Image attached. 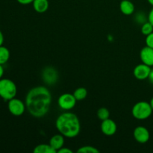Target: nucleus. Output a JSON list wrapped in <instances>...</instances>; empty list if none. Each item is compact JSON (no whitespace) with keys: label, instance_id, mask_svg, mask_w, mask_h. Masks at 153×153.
Segmentation results:
<instances>
[{"label":"nucleus","instance_id":"obj_1","mask_svg":"<svg viewBox=\"0 0 153 153\" xmlns=\"http://www.w3.org/2000/svg\"><path fill=\"white\" fill-rule=\"evenodd\" d=\"M52 94L47 88L37 86L31 88L25 97V104L28 113L36 118L44 117L49 112Z\"/></svg>","mask_w":153,"mask_h":153},{"label":"nucleus","instance_id":"obj_2","mask_svg":"<svg viewBox=\"0 0 153 153\" xmlns=\"http://www.w3.org/2000/svg\"><path fill=\"white\" fill-rule=\"evenodd\" d=\"M55 126L60 134L67 138H73L79 135L81 124L79 118L71 112H64L58 117Z\"/></svg>","mask_w":153,"mask_h":153},{"label":"nucleus","instance_id":"obj_3","mask_svg":"<svg viewBox=\"0 0 153 153\" xmlns=\"http://www.w3.org/2000/svg\"><path fill=\"white\" fill-rule=\"evenodd\" d=\"M17 93V88L14 82L9 79H0V97L4 101L14 98Z\"/></svg>","mask_w":153,"mask_h":153},{"label":"nucleus","instance_id":"obj_4","mask_svg":"<svg viewBox=\"0 0 153 153\" xmlns=\"http://www.w3.org/2000/svg\"><path fill=\"white\" fill-rule=\"evenodd\" d=\"M152 111L149 102L140 101L134 105L131 109V114L135 119L144 120L152 115Z\"/></svg>","mask_w":153,"mask_h":153},{"label":"nucleus","instance_id":"obj_5","mask_svg":"<svg viewBox=\"0 0 153 153\" xmlns=\"http://www.w3.org/2000/svg\"><path fill=\"white\" fill-rule=\"evenodd\" d=\"M7 108L9 112L12 115L16 117H19L25 113L26 109L25 104L22 101L16 98H13L10 100L7 103Z\"/></svg>","mask_w":153,"mask_h":153},{"label":"nucleus","instance_id":"obj_6","mask_svg":"<svg viewBox=\"0 0 153 153\" xmlns=\"http://www.w3.org/2000/svg\"><path fill=\"white\" fill-rule=\"evenodd\" d=\"M76 102L73 94L66 93V94H61L58 100V106L61 109L65 111H70L73 109L76 106Z\"/></svg>","mask_w":153,"mask_h":153},{"label":"nucleus","instance_id":"obj_7","mask_svg":"<svg viewBox=\"0 0 153 153\" xmlns=\"http://www.w3.org/2000/svg\"><path fill=\"white\" fill-rule=\"evenodd\" d=\"M42 79L46 85H55L58 79V71L52 67H46L42 71Z\"/></svg>","mask_w":153,"mask_h":153},{"label":"nucleus","instance_id":"obj_8","mask_svg":"<svg viewBox=\"0 0 153 153\" xmlns=\"http://www.w3.org/2000/svg\"><path fill=\"white\" fill-rule=\"evenodd\" d=\"M133 136H134V140L137 143L143 144L149 141L150 134H149V130L146 127L140 126L134 128V131H133Z\"/></svg>","mask_w":153,"mask_h":153},{"label":"nucleus","instance_id":"obj_9","mask_svg":"<svg viewBox=\"0 0 153 153\" xmlns=\"http://www.w3.org/2000/svg\"><path fill=\"white\" fill-rule=\"evenodd\" d=\"M151 71V67L145 64H140L136 66L133 70L134 78L138 80H145L148 79Z\"/></svg>","mask_w":153,"mask_h":153},{"label":"nucleus","instance_id":"obj_10","mask_svg":"<svg viewBox=\"0 0 153 153\" xmlns=\"http://www.w3.org/2000/svg\"><path fill=\"white\" fill-rule=\"evenodd\" d=\"M100 128H101L102 132L105 135L112 136L117 132V126L116 123H115L113 120L108 118V119L102 120Z\"/></svg>","mask_w":153,"mask_h":153},{"label":"nucleus","instance_id":"obj_11","mask_svg":"<svg viewBox=\"0 0 153 153\" xmlns=\"http://www.w3.org/2000/svg\"><path fill=\"white\" fill-rule=\"evenodd\" d=\"M140 58L142 63L153 67V48L146 46L140 50Z\"/></svg>","mask_w":153,"mask_h":153},{"label":"nucleus","instance_id":"obj_12","mask_svg":"<svg viewBox=\"0 0 153 153\" xmlns=\"http://www.w3.org/2000/svg\"><path fill=\"white\" fill-rule=\"evenodd\" d=\"M49 144L58 152L61 148L64 145V136L61 134H57L52 136L49 140Z\"/></svg>","mask_w":153,"mask_h":153},{"label":"nucleus","instance_id":"obj_13","mask_svg":"<svg viewBox=\"0 0 153 153\" xmlns=\"http://www.w3.org/2000/svg\"><path fill=\"white\" fill-rule=\"evenodd\" d=\"M120 11L124 15H131L134 12L135 7L131 0H122L120 4Z\"/></svg>","mask_w":153,"mask_h":153},{"label":"nucleus","instance_id":"obj_14","mask_svg":"<svg viewBox=\"0 0 153 153\" xmlns=\"http://www.w3.org/2000/svg\"><path fill=\"white\" fill-rule=\"evenodd\" d=\"M32 4L34 10L39 13H43L47 11L49 6L48 0H34Z\"/></svg>","mask_w":153,"mask_h":153},{"label":"nucleus","instance_id":"obj_15","mask_svg":"<svg viewBox=\"0 0 153 153\" xmlns=\"http://www.w3.org/2000/svg\"><path fill=\"white\" fill-rule=\"evenodd\" d=\"M34 153H56L57 152L51 146V145L41 143L35 146L33 150Z\"/></svg>","mask_w":153,"mask_h":153},{"label":"nucleus","instance_id":"obj_16","mask_svg":"<svg viewBox=\"0 0 153 153\" xmlns=\"http://www.w3.org/2000/svg\"><path fill=\"white\" fill-rule=\"evenodd\" d=\"M10 58V51L5 46H0V64H6Z\"/></svg>","mask_w":153,"mask_h":153},{"label":"nucleus","instance_id":"obj_17","mask_svg":"<svg viewBox=\"0 0 153 153\" xmlns=\"http://www.w3.org/2000/svg\"><path fill=\"white\" fill-rule=\"evenodd\" d=\"M73 96L77 101H82L88 96V91L85 88H79L74 91Z\"/></svg>","mask_w":153,"mask_h":153},{"label":"nucleus","instance_id":"obj_18","mask_svg":"<svg viewBox=\"0 0 153 153\" xmlns=\"http://www.w3.org/2000/svg\"><path fill=\"white\" fill-rule=\"evenodd\" d=\"M110 117V112H109L108 109L106 108H100L98 111H97V117L100 120H105L106 119H108Z\"/></svg>","mask_w":153,"mask_h":153},{"label":"nucleus","instance_id":"obj_19","mask_svg":"<svg viewBox=\"0 0 153 153\" xmlns=\"http://www.w3.org/2000/svg\"><path fill=\"white\" fill-rule=\"evenodd\" d=\"M140 31H141V33L143 35H149V34L153 32V25L149 21H147V22H144L143 25H141V29H140Z\"/></svg>","mask_w":153,"mask_h":153},{"label":"nucleus","instance_id":"obj_20","mask_svg":"<svg viewBox=\"0 0 153 153\" xmlns=\"http://www.w3.org/2000/svg\"><path fill=\"white\" fill-rule=\"evenodd\" d=\"M79 153H99L100 150L92 146H84L77 150Z\"/></svg>","mask_w":153,"mask_h":153},{"label":"nucleus","instance_id":"obj_21","mask_svg":"<svg viewBox=\"0 0 153 153\" xmlns=\"http://www.w3.org/2000/svg\"><path fill=\"white\" fill-rule=\"evenodd\" d=\"M134 20L138 24L143 25L144 22H147L148 17L146 18V14L144 13H143V12H138L137 13H136L135 16H134Z\"/></svg>","mask_w":153,"mask_h":153},{"label":"nucleus","instance_id":"obj_22","mask_svg":"<svg viewBox=\"0 0 153 153\" xmlns=\"http://www.w3.org/2000/svg\"><path fill=\"white\" fill-rule=\"evenodd\" d=\"M146 45L149 47L153 48V32L149 34V35L146 36Z\"/></svg>","mask_w":153,"mask_h":153},{"label":"nucleus","instance_id":"obj_23","mask_svg":"<svg viewBox=\"0 0 153 153\" xmlns=\"http://www.w3.org/2000/svg\"><path fill=\"white\" fill-rule=\"evenodd\" d=\"M58 152H59V153H73V150H71V149H69V148L64 147V146H63L62 148H61V149L58 151Z\"/></svg>","mask_w":153,"mask_h":153},{"label":"nucleus","instance_id":"obj_24","mask_svg":"<svg viewBox=\"0 0 153 153\" xmlns=\"http://www.w3.org/2000/svg\"><path fill=\"white\" fill-rule=\"evenodd\" d=\"M19 4H24V5H26V4H31L34 1V0H16Z\"/></svg>","mask_w":153,"mask_h":153},{"label":"nucleus","instance_id":"obj_25","mask_svg":"<svg viewBox=\"0 0 153 153\" xmlns=\"http://www.w3.org/2000/svg\"><path fill=\"white\" fill-rule=\"evenodd\" d=\"M148 21L153 25V7L152 10L149 11V15H148Z\"/></svg>","mask_w":153,"mask_h":153},{"label":"nucleus","instance_id":"obj_26","mask_svg":"<svg viewBox=\"0 0 153 153\" xmlns=\"http://www.w3.org/2000/svg\"><path fill=\"white\" fill-rule=\"evenodd\" d=\"M148 79H149V82H150L152 85H153V69H151V71H150V73H149V78H148Z\"/></svg>","mask_w":153,"mask_h":153},{"label":"nucleus","instance_id":"obj_27","mask_svg":"<svg viewBox=\"0 0 153 153\" xmlns=\"http://www.w3.org/2000/svg\"><path fill=\"white\" fill-rule=\"evenodd\" d=\"M3 43H4V35L2 32L0 31V46H2Z\"/></svg>","mask_w":153,"mask_h":153},{"label":"nucleus","instance_id":"obj_28","mask_svg":"<svg viewBox=\"0 0 153 153\" xmlns=\"http://www.w3.org/2000/svg\"><path fill=\"white\" fill-rule=\"evenodd\" d=\"M3 75H4V68L1 64H0V79L2 78Z\"/></svg>","mask_w":153,"mask_h":153},{"label":"nucleus","instance_id":"obj_29","mask_svg":"<svg viewBox=\"0 0 153 153\" xmlns=\"http://www.w3.org/2000/svg\"><path fill=\"white\" fill-rule=\"evenodd\" d=\"M149 104H150L151 107H152V110H153V97L150 100V102H149Z\"/></svg>","mask_w":153,"mask_h":153},{"label":"nucleus","instance_id":"obj_30","mask_svg":"<svg viewBox=\"0 0 153 153\" xmlns=\"http://www.w3.org/2000/svg\"><path fill=\"white\" fill-rule=\"evenodd\" d=\"M148 2L151 4V5L153 6V0H147Z\"/></svg>","mask_w":153,"mask_h":153}]
</instances>
